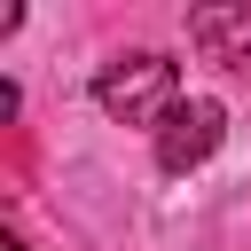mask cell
<instances>
[{
  "label": "cell",
  "instance_id": "obj_2",
  "mask_svg": "<svg viewBox=\"0 0 251 251\" xmlns=\"http://www.w3.org/2000/svg\"><path fill=\"white\" fill-rule=\"evenodd\" d=\"M220 133H227V110H220L212 94H196V102H180V110L157 126V165L180 180V173H196V165L220 149Z\"/></svg>",
  "mask_w": 251,
  "mask_h": 251
},
{
  "label": "cell",
  "instance_id": "obj_1",
  "mask_svg": "<svg viewBox=\"0 0 251 251\" xmlns=\"http://www.w3.org/2000/svg\"><path fill=\"white\" fill-rule=\"evenodd\" d=\"M94 102L118 118V126H165L173 110H180V71L165 63V55H126V63H110L102 78H94Z\"/></svg>",
  "mask_w": 251,
  "mask_h": 251
},
{
  "label": "cell",
  "instance_id": "obj_4",
  "mask_svg": "<svg viewBox=\"0 0 251 251\" xmlns=\"http://www.w3.org/2000/svg\"><path fill=\"white\" fill-rule=\"evenodd\" d=\"M0 251H24V243H16V235H8V243H0Z\"/></svg>",
  "mask_w": 251,
  "mask_h": 251
},
{
  "label": "cell",
  "instance_id": "obj_3",
  "mask_svg": "<svg viewBox=\"0 0 251 251\" xmlns=\"http://www.w3.org/2000/svg\"><path fill=\"white\" fill-rule=\"evenodd\" d=\"M188 39L212 47V63H227V71L251 78V8H196L188 16Z\"/></svg>",
  "mask_w": 251,
  "mask_h": 251
}]
</instances>
